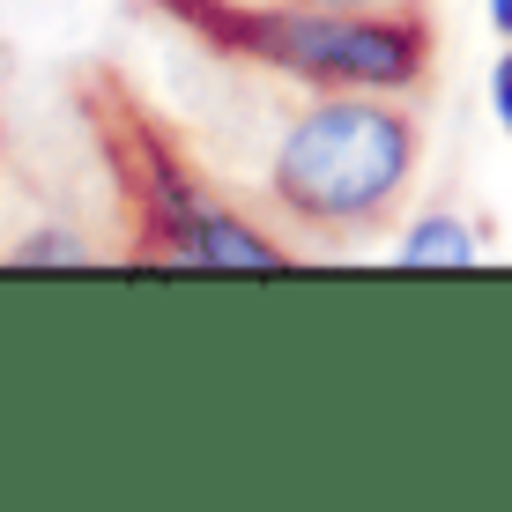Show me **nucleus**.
I'll return each mask as SVG.
<instances>
[{"label":"nucleus","mask_w":512,"mask_h":512,"mask_svg":"<svg viewBox=\"0 0 512 512\" xmlns=\"http://www.w3.org/2000/svg\"><path fill=\"white\" fill-rule=\"evenodd\" d=\"M208 52L282 75L297 90H394L431 82V0L409 8H327V0H149Z\"/></svg>","instance_id":"nucleus-1"},{"label":"nucleus","mask_w":512,"mask_h":512,"mask_svg":"<svg viewBox=\"0 0 512 512\" xmlns=\"http://www.w3.org/2000/svg\"><path fill=\"white\" fill-rule=\"evenodd\" d=\"M423 171V112L394 90H312L268 149V201L320 238L379 231Z\"/></svg>","instance_id":"nucleus-2"},{"label":"nucleus","mask_w":512,"mask_h":512,"mask_svg":"<svg viewBox=\"0 0 512 512\" xmlns=\"http://www.w3.org/2000/svg\"><path fill=\"white\" fill-rule=\"evenodd\" d=\"M104 156H112V186L134 223V260H179V268H282L290 245L268 238L253 216H238L201 171L156 134L141 104L104 112Z\"/></svg>","instance_id":"nucleus-3"},{"label":"nucleus","mask_w":512,"mask_h":512,"mask_svg":"<svg viewBox=\"0 0 512 512\" xmlns=\"http://www.w3.org/2000/svg\"><path fill=\"white\" fill-rule=\"evenodd\" d=\"M394 260L401 268H475V260H483V238H475L453 208H438V216H416L409 231H401Z\"/></svg>","instance_id":"nucleus-4"},{"label":"nucleus","mask_w":512,"mask_h":512,"mask_svg":"<svg viewBox=\"0 0 512 512\" xmlns=\"http://www.w3.org/2000/svg\"><path fill=\"white\" fill-rule=\"evenodd\" d=\"M8 260H30V268H45V260H60V268H82V260H90V238H67V231H30Z\"/></svg>","instance_id":"nucleus-5"},{"label":"nucleus","mask_w":512,"mask_h":512,"mask_svg":"<svg viewBox=\"0 0 512 512\" xmlns=\"http://www.w3.org/2000/svg\"><path fill=\"white\" fill-rule=\"evenodd\" d=\"M490 112H498V127L512 134V45L498 52V67H490Z\"/></svg>","instance_id":"nucleus-6"},{"label":"nucleus","mask_w":512,"mask_h":512,"mask_svg":"<svg viewBox=\"0 0 512 512\" xmlns=\"http://www.w3.org/2000/svg\"><path fill=\"white\" fill-rule=\"evenodd\" d=\"M490 8V30H498V38H512V0H483Z\"/></svg>","instance_id":"nucleus-7"},{"label":"nucleus","mask_w":512,"mask_h":512,"mask_svg":"<svg viewBox=\"0 0 512 512\" xmlns=\"http://www.w3.org/2000/svg\"><path fill=\"white\" fill-rule=\"evenodd\" d=\"M327 8H409V0H327Z\"/></svg>","instance_id":"nucleus-8"}]
</instances>
